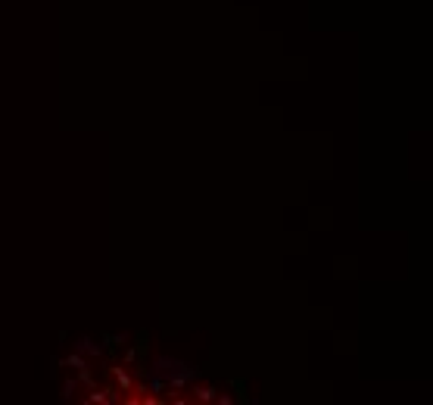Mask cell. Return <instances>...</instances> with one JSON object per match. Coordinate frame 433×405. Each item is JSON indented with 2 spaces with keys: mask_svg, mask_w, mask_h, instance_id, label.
Returning <instances> with one entry per match:
<instances>
[{
  "mask_svg": "<svg viewBox=\"0 0 433 405\" xmlns=\"http://www.w3.org/2000/svg\"><path fill=\"white\" fill-rule=\"evenodd\" d=\"M63 364H69V368H75V371H81V368H88V358H85L81 352H69V355L63 358Z\"/></svg>",
  "mask_w": 433,
  "mask_h": 405,
  "instance_id": "5b68a950",
  "label": "cell"
},
{
  "mask_svg": "<svg viewBox=\"0 0 433 405\" xmlns=\"http://www.w3.org/2000/svg\"><path fill=\"white\" fill-rule=\"evenodd\" d=\"M119 402V390H91V396H88V405H115Z\"/></svg>",
  "mask_w": 433,
  "mask_h": 405,
  "instance_id": "7a4b0ae2",
  "label": "cell"
},
{
  "mask_svg": "<svg viewBox=\"0 0 433 405\" xmlns=\"http://www.w3.org/2000/svg\"><path fill=\"white\" fill-rule=\"evenodd\" d=\"M193 396L200 399V402H215V390L212 387H196L193 383Z\"/></svg>",
  "mask_w": 433,
  "mask_h": 405,
  "instance_id": "8992f818",
  "label": "cell"
},
{
  "mask_svg": "<svg viewBox=\"0 0 433 405\" xmlns=\"http://www.w3.org/2000/svg\"><path fill=\"white\" fill-rule=\"evenodd\" d=\"M75 352H81L85 358H100L103 346H100V343H94L91 337H78V340H75Z\"/></svg>",
  "mask_w": 433,
  "mask_h": 405,
  "instance_id": "3957f363",
  "label": "cell"
},
{
  "mask_svg": "<svg viewBox=\"0 0 433 405\" xmlns=\"http://www.w3.org/2000/svg\"><path fill=\"white\" fill-rule=\"evenodd\" d=\"M112 371V377H115V383H119L122 387V393H131L134 390V377L125 371V368H109Z\"/></svg>",
  "mask_w": 433,
  "mask_h": 405,
  "instance_id": "277c9868",
  "label": "cell"
},
{
  "mask_svg": "<svg viewBox=\"0 0 433 405\" xmlns=\"http://www.w3.org/2000/svg\"><path fill=\"white\" fill-rule=\"evenodd\" d=\"M75 390H78V383H75L72 377H69V380H63V399H66V402L75 396Z\"/></svg>",
  "mask_w": 433,
  "mask_h": 405,
  "instance_id": "ba28073f",
  "label": "cell"
},
{
  "mask_svg": "<svg viewBox=\"0 0 433 405\" xmlns=\"http://www.w3.org/2000/svg\"><path fill=\"white\" fill-rule=\"evenodd\" d=\"M150 371H156L162 380H166V393L172 396V393H181V390H187V387H193L196 380H200V368H193V364H187V361H181V358H169V355H156L153 358V368Z\"/></svg>",
  "mask_w": 433,
  "mask_h": 405,
  "instance_id": "6da1fadb",
  "label": "cell"
},
{
  "mask_svg": "<svg viewBox=\"0 0 433 405\" xmlns=\"http://www.w3.org/2000/svg\"><path fill=\"white\" fill-rule=\"evenodd\" d=\"M103 343H106V346H112V349H119V346H125V343H128V337H125V334H103Z\"/></svg>",
  "mask_w": 433,
  "mask_h": 405,
  "instance_id": "52a82bcc",
  "label": "cell"
}]
</instances>
